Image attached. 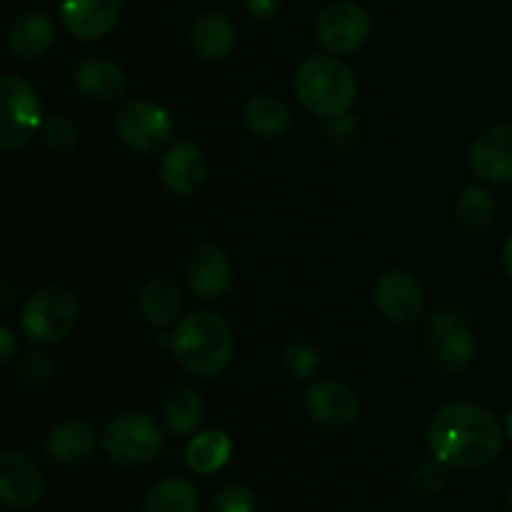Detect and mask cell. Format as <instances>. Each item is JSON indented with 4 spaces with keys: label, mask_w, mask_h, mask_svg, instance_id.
Here are the masks:
<instances>
[{
    "label": "cell",
    "mask_w": 512,
    "mask_h": 512,
    "mask_svg": "<svg viewBox=\"0 0 512 512\" xmlns=\"http://www.w3.org/2000/svg\"><path fill=\"white\" fill-rule=\"evenodd\" d=\"M503 430L490 410L473 403H453L438 410L428 428V448L445 468L478 470L503 450Z\"/></svg>",
    "instance_id": "6da1fadb"
},
{
    "label": "cell",
    "mask_w": 512,
    "mask_h": 512,
    "mask_svg": "<svg viewBox=\"0 0 512 512\" xmlns=\"http://www.w3.org/2000/svg\"><path fill=\"white\" fill-rule=\"evenodd\" d=\"M170 350L190 375L213 380L228 370L235 353V338L220 315L200 310L178 320L170 335Z\"/></svg>",
    "instance_id": "7a4b0ae2"
},
{
    "label": "cell",
    "mask_w": 512,
    "mask_h": 512,
    "mask_svg": "<svg viewBox=\"0 0 512 512\" xmlns=\"http://www.w3.org/2000/svg\"><path fill=\"white\" fill-rule=\"evenodd\" d=\"M295 95L313 115L333 120L353 108L358 83L353 70L333 53L310 55L295 70Z\"/></svg>",
    "instance_id": "3957f363"
},
{
    "label": "cell",
    "mask_w": 512,
    "mask_h": 512,
    "mask_svg": "<svg viewBox=\"0 0 512 512\" xmlns=\"http://www.w3.org/2000/svg\"><path fill=\"white\" fill-rule=\"evenodd\" d=\"M80 318V303L68 288L45 285L28 295L20 308V330L40 345H55L68 338Z\"/></svg>",
    "instance_id": "277c9868"
},
{
    "label": "cell",
    "mask_w": 512,
    "mask_h": 512,
    "mask_svg": "<svg viewBox=\"0 0 512 512\" xmlns=\"http://www.w3.org/2000/svg\"><path fill=\"white\" fill-rule=\"evenodd\" d=\"M43 103L33 85L20 75L0 78V148H25L43 128Z\"/></svg>",
    "instance_id": "5b68a950"
},
{
    "label": "cell",
    "mask_w": 512,
    "mask_h": 512,
    "mask_svg": "<svg viewBox=\"0 0 512 512\" xmlns=\"http://www.w3.org/2000/svg\"><path fill=\"white\" fill-rule=\"evenodd\" d=\"M100 448L115 465L135 468L158 458L163 450V430L150 415L123 413L105 425Z\"/></svg>",
    "instance_id": "8992f818"
},
{
    "label": "cell",
    "mask_w": 512,
    "mask_h": 512,
    "mask_svg": "<svg viewBox=\"0 0 512 512\" xmlns=\"http://www.w3.org/2000/svg\"><path fill=\"white\" fill-rule=\"evenodd\" d=\"M115 133L125 148L140 155H153L173 138V118L153 100H128L115 115Z\"/></svg>",
    "instance_id": "52a82bcc"
},
{
    "label": "cell",
    "mask_w": 512,
    "mask_h": 512,
    "mask_svg": "<svg viewBox=\"0 0 512 512\" xmlns=\"http://www.w3.org/2000/svg\"><path fill=\"white\" fill-rule=\"evenodd\" d=\"M370 38V15L358 3H333L315 20V40L333 55L355 53Z\"/></svg>",
    "instance_id": "ba28073f"
},
{
    "label": "cell",
    "mask_w": 512,
    "mask_h": 512,
    "mask_svg": "<svg viewBox=\"0 0 512 512\" xmlns=\"http://www.w3.org/2000/svg\"><path fill=\"white\" fill-rule=\"evenodd\" d=\"M45 480L38 465L25 453L5 450L0 455V500L5 508L28 512L43 500Z\"/></svg>",
    "instance_id": "9c48e42d"
},
{
    "label": "cell",
    "mask_w": 512,
    "mask_h": 512,
    "mask_svg": "<svg viewBox=\"0 0 512 512\" xmlns=\"http://www.w3.org/2000/svg\"><path fill=\"white\" fill-rule=\"evenodd\" d=\"M375 308L390 320V323L408 325L423 315L425 295L423 285L408 270H390L380 275L373 290Z\"/></svg>",
    "instance_id": "30bf717a"
},
{
    "label": "cell",
    "mask_w": 512,
    "mask_h": 512,
    "mask_svg": "<svg viewBox=\"0 0 512 512\" xmlns=\"http://www.w3.org/2000/svg\"><path fill=\"white\" fill-rule=\"evenodd\" d=\"M428 345L433 350L435 360L443 365L450 373H458L465 370L475 358V340L470 328L465 325V320L460 318V313H438L430 320L428 330Z\"/></svg>",
    "instance_id": "8fae6325"
},
{
    "label": "cell",
    "mask_w": 512,
    "mask_h": 512,
    "mask_svg": "<svg viewBox=\"0 0 512 512\" xmlns=\"http://www.w3.org/2000/svg\"><path fill=\"white\" fill-rule=\"evenodd\" d=\"M123 13V0H63L60 23L73 38L100 40L110 35Z\"/></svg>",
    "instance_id": "7c38bea8"
},
{
    "label": "cell",
    "mask_w": 512,
    "mask_h": 512,
    "mask_svg": "<svg viewBox=\"0 0 512 512\" xmlns=\"http://www.w3.org/2000/svg\"><path fill=\"white\" fill-rule=\"evenodd\" d=\"M303 408L315 425L325 430H338L358 420L360 400L348 385L320 383L305 393Z\"/></svg>",
    "instance_id": "4fadbf2b"
},
{
    "label": "cell",
    "mask_w": 512,
    "mask_h": 512,
    "mask_svg": "<svg viewBox=\"0 0 512 512\" xmlns=\"http://www.w3.org/2000/svg\"><path fill=\"white\" fill-rule=\"evenodd\" d=\"M185 283L195 298L218 300L233 285V263L220 245H200L185 268Z\"/></svg>",
    "instance_id": "5bb4252c"
},
{
    "label": "cell",
    "mask_w": 512,
    "mask_h": 512,
    "mask_svg": "<svg viewBox=\"0 0 512 512\" xmlns=\"http://www.w3.org/2000/svg\"><path fill=\"white\" fill-rule=\"evenodd\" d=\"M470 165L480 180L510 183L512 180V123L493 125L475 138Z\"/></svg>",
    "instance_id": "9a60e30c"
},
{
    "label": "cell",
    "mask_w": 512,
    "mask_h": 512,
    "mask_svg": "<svg viewBox=\"0 0 512 512\" xmlns=\"http://www.w3.org/2000/svg\"><path fill=\"white\" fill-rule=\"evenodd\" d=\"M158 173L170 193L188 198L203 188L205 178H208V163H205L203 150L195 143H175L160 158Z\"/></svg>",
    "instance_id": "2e32d148"
},
{
    "label": "cell",
    "mask_w": 512,
    "mask_h": 512,
    "mask_svg": "<svg viewBox=\"0 0 512 512\" xmlns=\"http://www.w3.org/2000/svg\"><path fill=\"white\" fill-rule=\"evenodd\" d=\"M95 430L83 420H65L58 423L45 438V455L53 460L55 465H65V468H75L93 458L95 453Z\"/></svg>",
    "instance_id": "e0dca14e"
},
{
    "label": "cell",
    "mask_w": 512,
    "mask_h": 512,
    "mask_svg": "<svg viewBox=\"0 0 512 512\" xmlns=\"http://www.w3.org/2000/svg\"><path fill=\"white\" fill-rule=\"evenodd\" d=\"M75 90L93 100H115L128 88V75L118 63L105 58H83L73 65Z\"/></svg>",
    "instance_id": "ac0fdd59"
},
{
    "label": "cell",
    "mask_w": 512,
    "mask_h": 512,
    "mask_svg": "<svg viewBox=\"0 0 512 512\" xmlns=\"http://www.w3.org/2000/svg\"><path fill=\"white\" fill-rule=\"evenodd\" d=\"M5 40L15 58L35 60L48 53L50 45L55 43V25L48 15L30 10L10 23Z\"/></svg>",
    "instance_id": "d6986e66"
},
{
    "label": "cell",
    "mask_w": 512,
    "mask_h": 512,
    "mask_svg": "<svg viewBox=\"0 0 512 512\" xmlns=\"http://www.w3.org/2000/svg\"><path fill=\"white\" fill-rule=\"evenodd\" d=\"M235 25L228 15L223 13H205L200 15L190 30V45L203 60H225L235 48Z\"/></svg>",
    "instance_id": "ffe728a7"
},
{
    "label": "cell",
    "mask_w": 512,
    "mask_h": 512,
    "mask_svg": "<svg viewBox=\"0 0 512 512\" xmlns=\"http://www.w3.org/2000/svg\"><path fill=\"white\" fill-rule=\"evenodd\" d=\"M138 310L150 325L155 328H168L178 323L180 310H183V295L178 285L165 278H155L145 283V288L138 295Z\"/></svg>",
    "instance_id": "44dd1931"
},
{
    "label": "cell",
    "mask_w": 512,
    "mask_h": 512,
    "mask_svg": "<svg viewBox=\"0 0 512 512\" xmlns=\"http://www.w3.org/2000/svg\"><path fill=\"white\" fill-rule=\"evenodd\" d=\"M243 123L255 138H280L290 128V110L275 95L260 93L243 105Z\"/></svg>",
    "instance_id": "7402d4cb"
},
{
    "label": "cell",
    "mask_w": 512,
    "mask_h": 512,
    "mask_svg": "<svg viewBox=\"0 0 512 512\" xmlns=\"http://www.w3.org/2000/svg\"><path fill=\"white\" fill-rule=\"evenodd\" d=\"M233 455V440L223 430H203L193 435L185 450V463L198 475H215L230 463Z\"/></svg>",
    "instance_id": "603a6c76"
},
{
    "label": "cell",
    "mask_w": 512,
    "mask_h": 512,
    "mask_svg": "<svg viewBox=\"0 0 512 512\" xmlns=\"http://www.w3.org/2000/svg\"><path fill=\"white\" fill-rule=\"evenodd\" d=\"M205 405L203 398L198 395V390L193 388H180L175 393L168 395L163 405V420L168 425V430L178 438L185 435L198 433L200 423H203Z\"/></svg>",
    "instance_id": "cb8c5ba5"
},
{
    "label": "cell",
    "mask_w": 512,
    "mask_h": 512,
    "mask_svg": "<svg viewBox=\"0 0 512 512\" xmlns=\"http://www.w3.org/2000/svg\"><path fill=\"white\" fill-rule=\"evenodd\" d=\"M198 508V490L183 478L160 480L143 498V512H198Z\"/></svg>",
    "instance_id": "d4e9b609"
},
{
    "label": "cell",
    "mask_w": 512,
    "mask_h": 512,
    "mask_svg": "<svg viewBox=\"0 0 512 512\" xmlns=\"http://www.w3.org/2000/svg\"><path fill=\"white\" fill-rule=\"evenodd\" d=\"M455 213L458 220L470 230H483L488 228L490 220L495 215V200L480 185H468V188L460 193L458 203H455Z\"/></svg>",
    "instance_id": "484cf974"
},
{
    "label": "cell",
    "mask_w": 512,
    "mask_h": 512,
    "mask_svg": "<svg viewBox=\"0 0 512 512\" xmlns=\"http://www.w3.org/2000/svg\"><path fill=\"white\" fill-rule=\"evenodd\" d=\"M40 143L55 155H68L73 153L80 145V130L65 115H50L43 120V128H40Z\"/></svg>",
    "instance_id": "4316f807"
},
{
    "label": "cell",
    "mask_w": 512,
    "mask_h": 512,
    "mask_svg": "<svg viewBox=\"0 0 512 512\" xmlns=\"http://www.w3.org/2000/svg\"><path fill=\"white\" fill-rule=\"evenodd\" d=\"M208 512H258V500L245 485H225L215 493Z\"/></svg>",
    "instance_id": "83f0119b"
},
{
    "label": "cell",
    "mask_w": 512,
    "mask_h": 512,
    "mask_svg": "<svg viewBox=\"0 0 512 512\" xmlns=\"http://www.w3.org/2000/svg\"><path fill=\"white\" fill-rule=\"evenodd\" d=\"M283 365L293 378L298 380H308L310 375H315L318 370L320 358H318V350L310 348L308 343H293L285 348L283 353Z\"/></svg>",
    "instance_id": "f1b7e54d"
},
{
    "label": "cell",
    "mask_w": 512,
    "mask_h": 512,
    "mask_svg": "<svg viewBox=\"0 0 512 512\" xmlns=\"http://www.w3.org/2000/svg\"><path fill=\"white\" fill-rule=\"evenodd\" d=\"M413 488L423 498H433L445 488V465L440 460H428L413 470Z\"/></svg>",
    "instance_id": "f546056e"
},
{
    "label": "cell",
    "mask_w": 512,
    "mask_h": 512,
    "mask_svg": "<svg viewBox=\"0 0 512 512\" xmlns=\"http://www.w3.org/2000/svg\"><path fill=\"white\" fill-rule=\"evenodd\" d=\"M20 380L28 385H45L53 375V360L43 353H28L20 360Z\"/></svg>",
    "instance_id": "4dcf8cb0"
},
{
    "label": "cell",
    "mask_w": 512,
    "mask_h": 512,
    "mask_svg": "<svg viewBox=\"0 0 512 512\" xmlns=\"http://www.w3.org/2000/svg\"><path fill=\"white\" fill-rule=\"evenodd\" d=\"M280 5H283V0H245V10H248L255 20L275 18Z\"/></svg>",
    "instance_id": "1f68e13d"
},
{
    "label": "cell",
    "mask_w": 512,
    "mask_h": 512,
    "mask_svg": "<svg viewBox=\"0 0 512 512\" xmlns=\"http://www.w3.org/2000/svg\"><path fill=\"white\" fill-rule=\"evenodd\" d=\"M15 358V335L10 328H0V360L3 365H10Z\"/></svg>",
    "instance_id": "d6a6232c"
},
{
    "label": "cell",
    "mask_w": 512,
    "mask_h": 512,
    "mask_svg": "<svg viewBox=\"0 0 512 512\" xmlns=\"http://www.w3.org/2000/svg\"><path fill=\"white\" fill-rule=\"evenodd\" d=\"M503 265H505V273H508V278L512 280V235L508 238V243H505V250H503Z\"/></svg>",
    "instance_id": "836d02e7"
},
{
    "label": "cell",
    "mask_w": 512,
    "mask_h": 512,
    "mask_svg": "<svg viewBox=\"0 0 512 512\" xmlns=\"http://www.w3.org/2000/svg\"><path fill=\"white\" fill-rule=\"evenodd\" d=\"M10 298H13V295H10V285L5 283V285H3V300H0V305H3V308H8Z\"/></svg>",
    "instance_id": "e575fe53"
},
{
    "label": "cell",
    "mask_w": 512,
    "mask_h": 512,
    "mask_svg": "<svg viewBox=\"0 0 512 512\" xmlns=\"http://www.w3.org/2000/svg\"><path fill=\"white\" fill-rule=\"evenodd\" d=\"M505 435H508V440L512 443V410H510L508 420H505Z\"/></svg>",
    "instance_id": "d590c367"
},
{
    "label": "cell",
    "mask_w": 512,
    "mask_h": 512,
    "mask_svg": "<svg viewBox=\"0 0 512 512\" xmlns=\"http://www.w3.org/2000/svg\"><path fill=\"white\" fill-rule=\"evenodd\" d=\"M505 512H512V490L508 493V500H505Z\"/></svg>",
    "instance_id": "8d00e7d4"
}]
</instances>
